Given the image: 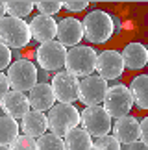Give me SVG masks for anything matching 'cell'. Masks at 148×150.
<instances>
[{
  "mask_svg": "<svg viewBox=\"0 0 148 150\" xmlns=\"http://www.w3.org/2000/svg\"><path fill=\"white\" fill-rule=\"evenodd\" d=\"M47 117L50 134L58 137H65L70 130L78 128L80 124V111L74 108V104H56Z\"/></svg>",
  "mask_w": 148,
  "mask_h": 150,
  "instance_id": "cell-5",
  "label": "cell"
},
{
  "mask_svg": "<svg viewBox=\"0 0 148 150\" xmlns=\"http://www.w3.org/2000/svg\"><path fill=\"white\" fill-rule=\"evenodd\" d=\"M35 8L39 9V15L52 17L63 8V2H59V0H41V2H35Z\"/></svg>",
  "mask_w": 148,
  "mask_h": 150,
  "instance_id": "cell-25",
  "label": "cell"
},
{
  "mask_svg": "<svg viewBox=\"0 0 148 150\" xmlns=\"http://www.w3.org/2000/svg\"><path fill=\"white\" fill-rule=\"evenodd\" d=\"M30 32H32V39H35L39 45L56 41V37H58V22L52 17L37 15L30 21Z\"/></svg>",
  "mask_w": 148,
  "mask_h": 150,
  "instance_id": "cell-14",
  "label": "cell"
},
{
  "mask_svg": "<svg viewBox=\"0 0 148 150\" xmlns=\"http://www.w3.org/2000/svg\"><path fill=\"white\" fill-rule=\"evenodd\" d=\"M107 93V82L100 76H87L80 80V89H78V100L85 108L91 106H100L106 98Z\"/></svg>",
  "mask_w": 148,
  "mask_h": 150,
  "instance_id": "cell-9",
  "label": "cell"
},
{
  "mask_svg": "<svg viewBox=\"0 0 148 150\" xmlns=\"http://www.w3.org/2000/svg\"><path fill=\"white\" fill-rule=\"evenodd\" d=\"M139 124H141V139L139 141H143L144 145H148V117L139 120Z\"/></svg>",
  "mask_w": 148,
  "mask_h": 150,
  "instance_id": "cell-30",
  "label": "cell"
},
{
  "mask_svg": "<svg viewBox=\"0 0 148 150\" xmlns=\"http://www.w3.org/2000/svg\"><path fill=\"white\" fill-rule=\"evenodd\" d=\"M113 137L121 143V145H132V143L141 139V124L139 119L126 115L122 119H117V122L113 124Z\"/></svg>",
  "mask_w": 148,
  "mask_h": 150,
  "instance_id": "cell-13",
  "label": "cell"
},
{
  "mask_svg": "<svg viewBox=\"0 0 148 150\" xmlns=\"http://www.w3.org/2000/svg\"><path fill=\"white\" fill-rule=\"evenodd\" d=\"M35 59L39 63V67L47 72H56L61 71L65 67L67 59V48L58 41H50L39 45L35 50Z\"/></svg>",
  "mask_w": 148,
  "mask_h": 150,
  "instance_id": "cell-8",
  "label": "cell"
},
{
  "mask_svg": "<svg viewBox=\"0 0 148 150\" xmlns=\"http://www.w3.org/2000/svg\"><path fill=\"white\" fill-rule=\"evenodd\" d=\"M80 124L82 128L87 132L91 137H104L109 135V132L113 128L111 124V117L107 115V111L104 109V106H91L85 108L80 113Z\"/></svg>",
  "mask_w": 148,
  "mask_h": 150,
  "instance_id": "cell-6",
  "label": "cell"
},
{
  "mask_svg": "<svg viewBox=\"0 0 148 150\" xmlns=\"http://www.w3.org/2000/svg\"><path fill=\"white\" fill-rule=\"evenodd\" d=\"M32 32L30 24L24 19H15V17H4L0 21V43L8 48H24L30 45Z\"/></svg>",
  "mask_w": 148,
  "mask_h": 150,
  "instance_id": "cell-3",
  "label": "cell"
},
{
  "mask_svg": "<svg viewBox=\"0 0 148 150\" xmlns=\"http://www.w3.org/2000/svg\"><path fill=\"white\" fill-rule=\"evenodd\" d=\"M11 63H13V52H11V48L0 43V72L4 69H9Z\"/></svg>",
  "mask_w": 148,
  "mask_h": 150,
  "instance_id": "cell-27",
  "label": "cell"
},
{
  "mask_svg": "<svg viewBox=\"0 0 148 150\" xmlns=\"http://www.w3.org/2000/svg\"><path fill=\"white\" fill-rule=\"evenodd\" d=\"M0 108H2V111L8 115L11 119H24L28 113L32 111V106H30V100H28V96L24 93H17V91H9L8 95L4 96L2 100H0Z\"/></svg>",
  "mask_w": 148,
  "mask_h": 150,
  "instance_id": "cell-15",
  "label": "cell"
},
{
  "mask_svg": "<svg viewBox=\"0 0 148 150\" xmlns=\"http://www.w3.org/2000/svg\"><path fill=\"white\" fill-rule=\"evenodd\" d=\"M91 150H122V148H121V143L113 135H104V137H98V139L93 141Z\"/></svg>",
  "mask_w": 148,
  "mask_h": 150,
  "instance_id": "cell-24",
  "label": "cell"
},
{
  "mask_svg": "<svg viewBox=\"0 0 148 150\" xmlns=\"http://www.w3.org/2000/svg\"><path fill=\"white\" fill-rule=\"evenodd\" d=\"M20 126L15 119L8 115H0V146H9L19 137Z\"/></svg>",
  "mask_w": 148,
  "mask_h": 150,
  "instance_id": "cell-21",
  "label": "cell"
},
{
  "mask_svg": "<svg viewBox=\"0 0 148 150\" xmlns=\"http://www.w3.org/2000/svg\"><path fill=\"white\" fill-rule=\"evenodd\" d=\"M0 150H9V146H0Z\"/></svg>",
  "mask_w": 148,
  "mask_h": 150,
  "instance_id": "cell-33",
  "label": "cell"
},
{
  "mask_svg": "<svg viewBox=\"0 0 148 150\" xmlns=\"http://www.w3.org/2000/svg\"><path fill=\"white\" fill-rule=\"evenodd\" d=\"M89 2H85V0H78V2H74V0H69V2H63V8L67 11H70V13H78V11H83L87 9Z\"/></svg>",
  "mask_w": 148,
  "mask_h": 150,
  "instance_id": "cell-28",
  "label": "cell"
},
{
  "mask_svg": "<svg viewBox=\"0 0 148 150\" xmlns=\"http://www.w3.org/2000/svg\"><path fill=\"white\" fill-rule=\"evenodd\" d=\"M9 80H8V74H4V72H0V100L4 98L6 95L9 93Z\"/></svg>",
  "mask_w": 148,
  "mask_h": 150,
  "instance_id": "cell-29",
  "label": "cell"
},
{
  "mask_svg": "<svg viewBox=\"0 0 148 150\" xmlns=\"http://www.w3.org/2000/svg\"><path fill=\"white\" fill-rule=\"evenodd\" d=\"M4 17H6V4L0 2V21H2Z\"/></svg>",
  "mask_w": 148,
  "mask_h": 150,
  "instance_id": "cell-32",
  "label": "cell"
},
{
  "mask_svg": "<svg viewBox=\"0 0 148 150\" xmlns=\"http://www.w3.org/2000/svg\"><path fill=\"white\" fill-rule=\"evenodd\" d=\"M126 150H148V145H144L143 141H135L132 145H128Z\"/></svg>",
  "mask_w": 148,
  "mask_h": 150,
  "instance_id": "cell-31",
  "label": "cell"
},
{
  "mask_svg": "<svg viewBox=\"0 0 148 150\" xmlns=\"http://www.w3.org/2000/svg\"><path fill=\"white\" fill-rule=\"evenodd\" d=\"M20 130L24 132V135L28 137H41L47 134L48 130V117L41 111H32L20 120Z\"/></svg>",
  "mask_w": 148,
  "mask_h": 150,
  "instance_id": "cell-18",
  "label": "cell"
},
{
  "mask_svg": "<svg viewBox=\"0 0 148 150\" xmlns=\"http://www.w3.org/2000/svg\"><path fill=\"white\" fill-rule=\"evenodd\" d=\"M4 4H6V13H9V17H15V19L28 17L35 8V2H30V0H9Z\"/></svg>",
  "mask_w": 148,
  "mask_h": 150,
  "instance_id": "cell-22",
  "label": "cell"
},
{
  "mask_svg": "<svg viewBox=\"0 0 148 150\" xmlns=\"http://www.w3.org/2000/svg\"><path fill=\"white\" fill-rule=\"evenodd\" d=\"M96 57L98 54L94 48H91L89 45H78L70 50H67V59H65V71L72 74L76 78H87L93 76L96 71Z\"/></svg>",
  "mask_w": 148,
  "mask_h": 150,
  "instance_id": "cell-2",
  "label": "cell"
},
{
  "mask_svg": "<svg viewBox=\"0 0 148 150\" xmlns=\"http://www.w3.org/2000/svg\"><path fill=\"white\" fill-rule=\"evenodd\" d=\"M9 150H37V141L28 135H19L9 145Z\"/></svg>",
  "mask_w": 148,
  "mask_h": 150,
  "instance_id": "cell-26",
  "label": "cell"
},
{
  "mask_svg": "<svg viewBox=\"0 0 148 150\" xmlns=\"http://www.w3.org/2000/svg\"><path fill=\"white\" fill-rule=\"evenodd\" d=\"M83 39V26H82V21L74 19V17H65L58 22V37L56 41L61 43L63 47H78L80 41Z\"/></svg>",
  "mask_w": 148,
  "mask_h": 150,
  "instance_id": "cell-12",
  "label": "cell"
},
{
  "mask_svg": "<svg viewBox=\"0 0 148 150\" xmlns=\"http://www.w3.org/2000/svg\"><path fill=\"white\" fill-rule=\"evenodd\" d=\"M37 67L30 59H15L8 69V80L11 91L17 93H30V91L39 83L37 82Z\"/></svg>",
  "mask_w": 148,
  "mask_h": 150,
  "instance_id": "cell-4",
  "label": "cell"
},
{
  "mask_svg": "<svg viewBox=\"0 0 148 150\" xmlns=\"http://www.w3.org/2000/svg\"><path fill=\"white\" fill-rule=\"evenodd\" d=\"M26 96L30 100V106H32L33 111L44 113V111H50L56 106V96H54L52 85L47 83V82H39Z\"/></svg>",
  "mask_w": 148,
  "mask_h": 150,
  "instance_id": "cell-16",
  "label": "cell"
},
{
  "mask_svg": "<svg viewBox=\"0 0 148 150\" xmlns=\"http://www.w3.org/2000/svg\"><path fill=\"white\" fill-rule=\"evenodd\" d=\"M130 93H132L133 104L139 109H148V74H139L130 83Z\"/></svg>",
  "mask_w": 148,
  "mask_h": 150,
  "instance_id": "cell-19",
  "label": "cell"
},
{
  "mask_svg": "<svg viewBox=\"0 0 148 150\" xmlns=\"http://www.w3.org/2000/svg\"><path fill=\"white\" fill-rule=\"evenodd\" d=\"M65 150H91L93 146V137L83 128H74L63 137Z\"/></svg>",
  "mask_w": 148,
  "mask_h": 150,
  "instance_id": "cell-20",
  "label": "cell"
},
{
  "mask_svg": "<svg viewBox=\"0 0 148 150\" xmlns=\"http://www.w3.org/2000/svg\"><path fill=\"white\" fill-rule=\"evenodd\" d=\"M37 150H65L63 137L54 134H44L37 139Z\"/></svg>",
  "mask_w": 148,
  "mask_h": 150,
  "instance_id": "cell-23",
  "label": "cell"
},
{
  "mask_svg": "<svg viewBox=\"0 0 148 150\" xmlns=\"http://www.w3.org/2000/svg\"><path fill=\"white\" fill-rule=\"evenodd\" d=\"M52 91L58 104H72L78 100V89H80V80L76 76L69 74L67 71H59L52 76Z\"/></svg>",
  "mask_w": 148,
  "mask_h": 150,
  "instance_id": "cell-10",
  "label": "cell"
},
{
  "mask_svg": "<svg viewBox=\"0 0 148 150\" xmlns=\"http://www.w3.org/2000/svg\"><path fill=\"white\" fill-rule=\"evenodd\" d=\"M124 67L130 71H139L148 65V48L141 43H128L121 52Z\"/></svg>",
  "mask_w": 148,
  "mask_h": 150,
  "instance_id": "cell-17",
  "label": "cell"
},
{
  "mask_svg": "<svg viewBox=\"0 0 148 150\" xmlns=\"http://www.w3.org/2000/svg\"><path fill=\"white\" fill-rule=\"evenodd\" d=\"M124 61L122 56L117 50H104L96 57V71L102 80H117L124 72Z\"/></svg>",
  "mask_w": 148,
  "mask_h": 150,
  "instance_id": "cell-11",
  "label": "cell"
},
{
  "mask_svg": "<svg viewBox=\"0 0 148 150\" xmlns=\"http://www.w3.org/2000/svg\"><path fill=\"white\" fill-rule=\"evenodd\" d=\"M83 26V37L93 45H102L109 41L111 35L115 33L113 26V15L102 9H93L83 17L82 21Z\"/></svg>",
  "mask_w": 148,
  "mask_h": 150,
  "instance_id": "cell-1",
  "label": "cell"
},
{
  "mask_svg": "<svg viewBox=\"0 0 148 150\" xmlns=\"http://www.w3.org/2000/svg\"><path fill=\"white\" fill-rule=\"evenodd\" d=\"M133 108V98H132V93L126 85L122 83H117V85H111L107 87V93H106V98H104V109L107 111L111 119H122L132 111Z\"/></svg>",
  "mask_w": 148,
  "mask_h": 150,
  "instance_id": "cell-7",
  "label": "cell"
}]
</instances>
